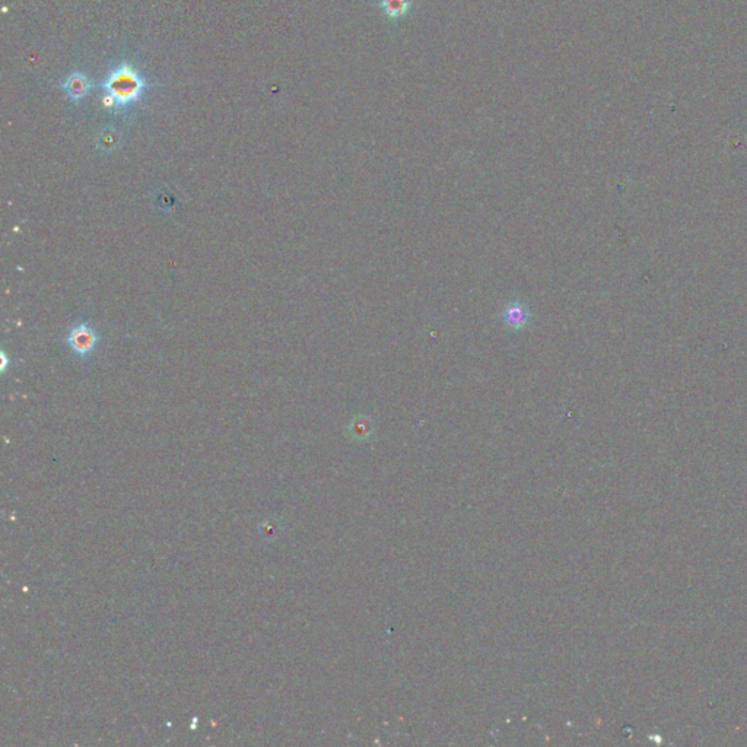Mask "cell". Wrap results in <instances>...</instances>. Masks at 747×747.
Segmentation results:
<instances>
[{"mask_svg": "<svg viewBox=\"0 0 747 747\" xmlns=\"http://www.w3.org/2000/svg\"><path fill=\"white\" fill-rule=\"evenodd\" d=\"M381 6L389 16L398 18L409 11L410 2L409 0H382Z\"/></svg>", "mask_w": 747, "mask_h": 747, "instance_id": "cell-6", "label": "cell"}, {"mask_svg": "<svg viewBox=\"0 0 747 747\" xmlns=\"http://www.w3.org/2000/svg\"><path fill=\"white\" fill-rule=\"evenodd\" d=\"M62 88H63V93L70 101L79 102L89 94L90 81L85 74H82V72H72V74L67 75L66 79L62 82Z\"/></svg>", "mask_w": 747, "mask_h": 747, "instance_id": "cell-4", "label": "cell"}, {"mask_svg": "<svg viewBox=\"0 0 747 747\" xmlns=\"http://www.w3.org/2000/svg\"><path fill=\"white\" fill-rule=\"evenodd\" d=\"M102 88L105 90L102 100L104 107L120 110V108L129 107L140 100L144 88H147V82L132 66L124 63L110 72Z\"/></svg>", "mask_w": 747, "mask_h": 747, "instance_id": "cell-1", "label": "cell"}, {"mask_svg": "<svg viewBox=\"0 0 747 747\" xmlns=\"http://www.w3.org/2000/svg\"><path fill=\"white\" fill-rule=\"evenodd\" d=\"M119 144V133L113 129H105L98 136V148L104 152H112Z\"/></svg>", "mask_w": 747, "mask_h": 747, "instance_id": "cell-7", "label": "cell"}, {"mask_svg": "<svg viewBox=\"0 0 747 747\" xmlns=\"http://www.w3.org/2000/svg\"><path fill=\"white\" fill-rule=\"evenodd\" d=\"M349 429H351V433L358 440L368 438L372 432V422H371V419L367 416H356L352 421V424L349 425Z\"/></svg>", "mask_w": 747, "mask_h": 747, "instance_id": "cell-5", "label": "cell"}, {"mask_svg": "<svg viewBox=\"0 0 747 747\" xmlns=\"http://www.w3.org/2000/svg\"><path fill=\"white\" fill-rule=\"evenodd\" d=\"M501 320L504 325L509 330L521 332L527 329L528 324L532 321V313L530 308L521 300H511L508 301L502 311H501Z\"/></svg>", "mask_w": 747, "mask_h": 747, "instance_id": "cell-3", "label": "cell"}, {"mask_svg": "<svg viewBox=\"0 0 747 747\" xmlns=\"http://www.w3.org/2000/svg\"><path fill=\"white\" fill-rule=\"evenodd\" d=\"M2 359H4V365H2V370H6V363H8V359L5 355H2Z\"/></svg>", "mask_w": 747, "mask_h": 747, "instance_id": "cell-8", "label": "cell"}, {"mask_svg": "<svg viewBox=\"0 0 747 747\" xmlns=\"http://www.w3.org/2000/svg\"><path fill=\"white\" fill-rule=\"evenodd\" d=\"M100 342V336L88 323H78L76 325L72 327V330L67 333L66 343L76 356L86 358L94 352L97 344Z\"/></svg>", "mask_w": 747, "mask_h": 747, "instance_id": "cell-2", "label": "cell"}]
</instances>
